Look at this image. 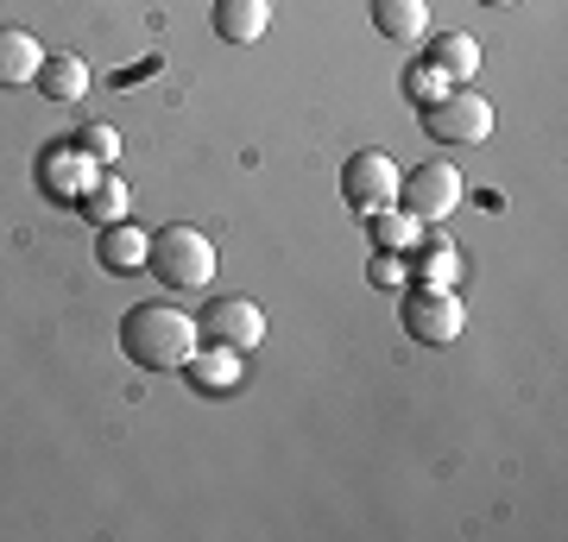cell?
Returning <instances> with one entry per match:
<instances>
[{"label": "cell", "mask_w": 568, "mask_h": 542, "mask_svg": "<svg viewBox=\"0 0 568 542\" xmlns=\"http://www.w3.org/2000/svg\"><path fill=\"white\" fill-rule=\"evenodd\" d=\"M70 145H77V152H82L89 164H102V171H108L114 158H121V133H114L108 121H89V126H82V133H77Z\"/></svg>", "instance_id": "obj_19"}, {"label": "cell", "mask_w": 568, "mask_h": 542, "mask_svg": "<svg viewBox=\"0 0 568 542\" xmlns=\"http://www.w3.org/2000/svg\"><path fill=\"white\" fill-rule=\"evenodd\" d=\"M462 196H467L462 171H455V164H443V158H429V164H410V171H398V208H405V215H410L417 227L448 222V215L462 208Z\"/></svg>", "instance_id": "obj_5"}, {"label": "cell", "mask_w": 568, "mask_h": 542, "mask_svg": "<svg viewBox=\"0 0 568 542\" xmlns=\"http://www.w3.org/2000/svg\"><path fill=\"white\" fill-rule=\"evenodd\" d=\"M196 316H183L171 303H133L121 316V354L140 372H183V366L196 360Z\"/></svg>", "instance_id": "obj_1"}, {"label": "cell", "mask_w": 568, "mask_h": 542, "mask_svg": "<svg viewBox=\"0 0 568 542\" xmlns=\"http://www.w3.org/2000/svg\"><path fill=\"white\" fill-rule=\"evenodd\" d=\"M429 70H443L448 82H467L474 70H480V39L474 32H443V39L429 44Z\"/></svg>", "instance_id": "obj_16"}, {"label": "cell", "mask_w": 568, "mask_h": 542, "mask_svg": "<svg viewBox=\"0 0 568 542\" xmlns=\"http://www.w3.org/2000/svg\"><path fill=\"white\" fill-rule=\"evenodd\" d=\"M196 335L209 347H227V354H253L265 341V316L253 297H222V303H203V316H196Z\"/></svg>", "instance_id": "obj_6"}, {"label": "cell", "mask_w": 568, "mask_h": 542, "mask_svg": "<svg viewBox=\"0 0 568 542\" xmlns=\"http://www.w3.org/2000/svg\"><path fill=\"white\" fill-rule=\"evenodd\" d=\"M209 25L222 44H260L272 25V0H209Z\"/></svg>", "instance_id": "obj_9"}, {"label": "cell", "mask_w": 568, "mask_h": 542, "mask_svg": "<svg viewBox=\"0 0 568 542\" xmlns=\"http://www.w3.org/2000/svg\"><path fill=\"white\" fill-rule=\"evenodd\" d=\"M32 89H39L44 101H58V108H77V101L89 95V63H82L77 51H44Z\"/></svg>", "instance_id": "obj_10"}, {"label": "cell", "mask_w": 568, "mask_h": 542, "mask_svg": "<svg viewBox=\"0 0 568 542\" xmlns=\"http://www.w3.org/2000/svg\"><path fill=\"white\" fill-rule=\"evenodd\" d=\"M443 89H455L443 70H429V63H410V70H405V95L417 101V108H429V101L443 95Z\"/></svg>", "instance_id": "obj_21"}, {"label": "cell", "mask_w": 568, "mask_h": 542, "mask_svg": "<svg viewBox=\"0 0 568 542\" xmlns=\"http://www.w3.org/2000/svg\"><path fill=\"white\" fill-rule=\"evenodd\" d=\"M342 202L354 215H379V208H398V164L386 152H354L342 164Z\"/></svg>", "instance_id": "obj_7"}, {"label": "cell", "mask_w": 568, "mask_h": 542, "mask_svg": "<svg viewBox=\"0 0 568 542\" xmlns=\"http://www.w3.org/2000/svg\"><path fill=\"white\" fill-rule=\"evenodd\" d=\"M373 7V32L392 44H417L429 32V0H366Z\"/></svg>", "instance_id": "obj_12"}, {"label": "cell", "mask_w": 568, "mask_h": 542, "mask_svg": "<svg viewBox=\"0 0 568 542\" xmlns=\"http://www.w3.org/2000/svg\"><path fill=\"white\" fill-rule=\"evenodd\" d=\"M77 215L89 227H114V222H126V183L114 177V164L108 171H95V183L82 190V202H77Z\"/></svg>", "instance_id": "obj_15"}, {"label": "cell", "mask_w": 568, "mask_h": 542, "mask_svg": "<svg viewBox=\"0 0 568 542\" xmlns=\"http://www.w3.org/2000/svg\"><path fill=\"white\" fill-rule=\"evenodd\" d=\"M480 7H518V0H480Z\"/></svg>", "instance_id": "obj_22"}, {"label": "cell", "mask_w": 568, "mask_h": 542, "mask_svg": "<svg viewBox=\"0 0 568 542\" xmlns=\"http://www.w3.org/2000/svg\"><path fill=\"white\" fill-rule=\"evenodd\" d=\"M39 63H44V44L26 25H0V89H26L39 76Z\"/></svg>", "instance_id": "obj_13"}, {"label": "cell", "mask_w": 568, "mask_h": 542, "mask_svg": "<svg viewBox=\"0 0 568 542\" xmlns=\"http://www.w3.org/2000/svg\"><path fill=\"white\" fill-rule=\"evenodd\" d=\"M398 321L417 347H455L467 328V309L455 297V284H405L398 290Z\"/></svg>", "instance_id": "obj_4"}, {"label": "cell", "mask_w": 568, "mask_h": 542, "mask_svg": "<svg viewBox=\"0 0 568 542\" xmlns=\"http://www.w3.org/2000/svg\"><path fill=\"white\" fill-rule=\"evenodd\" d=\"M424 114V140L443 145V152H467V145L493 140V101L474 95V89H443V95L417 108Z\"/></svg>", "instance_id": "obj_3"}, {"label": "cell", "mask_w": 568, "mask_h": 542, "mask_svg": "<svg viewBox=\"0 0 568 542\" xmlns=\"http://www.w3.org/2000/svg\"><path fill=\"white\" fill-rule=\"evenodd\" d=\"M366 222H373V246H379V253H410V241L424 234L405 208H379V215H366Z\"/></svg>", "instance_id": "obj_18"}, {"label": "cell", "mask_w": 568, "mask_h": 542, "mask_svg": "<svg viewBox=\"0 0 568 542\" xmlns=\"http://www.w3.org/2000/svg\"><path fill=\"white\" fill-rule=\"evenodd\" d=\"M145 272L164 284V290H203L209 278H215V246H209L203 227H159L152 234V246H145Z\"/></svg>", "instance_id": "obj_2"}, {"label": "cell", "mask_w": 568, "mask_h": 542, "mask_svg": "<svg viewBox=\"0 0 568 542\" xmlns=\"http://www.w3.org/2000/svg\"><path fill=\"white\" fill-rule=\"evenodd\" d=\"M183 379L196 385V391H234V385H241V354L209 347V354H196V360L183 366Z\"/></svg>", "instance_id": "obj_17"}, {"label": "cell", "mask_w": 568, "mask_h": 542, "mask_svg": "<svg viewBox=\"0 0 568 542\" xmlns=\"http://www.w3.org/2000/svg\"><path fill=\"white\" fill-rule=\"evenodd\" d=\"M405 265H410V284H455L462 278V253H455V241H443V234H417Z\"/></svg>", "instance_id": "obj_11"}, {"label": "cell", "mask_w": 568, "mask_h": 542, "mask_svg": "<svg viewBox=\"0 0 568 542\" xmlns=\"http://www.w3.org/2000/svg\"><path fill=\"white\" fill-rule=\"evenodd\" d=\"M95 171H102V164H89L77 152V145L70 140H58V145H44L39 152V164H32V177H39V190L51 202H70V208H77L82 202V190H89V183H95Z\"/></svg>", "instance_id": "obj_8"}, {"label": "cell", "mask_w": 568, "mask_h": 542, "mask_svg": "<svg viewBox=\"0 0 568 542\" xmlns=\"http://www.w3.org/2000/svg\"><path fill=\"white\" fill-rule=\"evenodd\" d=\"M366 284H373V290H405L410 284L405 253H373V259H366Z\"/></svg>", "instance_id": "obj_20"}, {"label": "cell", "mask_w": 568, "mask_h": 542, "mask_svg": "<svg viewBox=\"0 0 568 542\" xmlns=\"http://www.w3.org/2000/svg\"><path fill=\"white\" fill-rule=\"evenodd\" d=\"M102 241H95V253H102V272H114V278H126V272H145V246H152V234H140L133 222H114V227H95Z\"/></svg>", "instance_id": "obj_14"}]
</instances>
